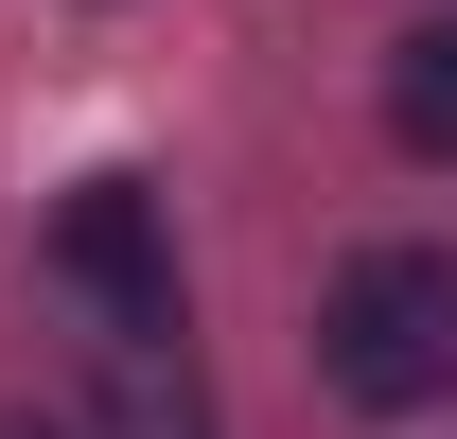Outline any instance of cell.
<instances>
[{"label": "cell", "instance_id": "3", "mask_svg": "<svg viewBox=\"0 0 457 439\" xmlns=\"http://www.w3.org/2000/svg\"><path fill=\"white\" fill-rule=\"evenodd\" d=\"M387 141L404 159H457V18H422V36L387 54Z\"/></svg>", "mask_w": 457, "mask_h": 439}, {"label": "cell", "instance_id": "1", "mask_svg": "<svg viewBox=\"0 0 457 439\" xmlns=\"http://www.w3.org/2000/svg\"><path fill=\"white\" fill-rule=\"evenodd\" d=\"M317 369H335L370 422L457 404V246H370V264H335V299H317Z\"/></svg>", "mask_w": 457, "mask_h": 439}, {"label": "cell", "instance_id": "2", "mask_svg": "<svg viewBox=\"0 0 457 439\" xmlns=\"http://www.w3.org/2000/svg\"><path fill=\"white\" fill-rule=\"evenodd\" d=\"M54 281L106 334H176V228H159V194H141V176H88L54 211Z\"/></svg>", "mask_w": 457, "mask_h": 439}]
</instances>
